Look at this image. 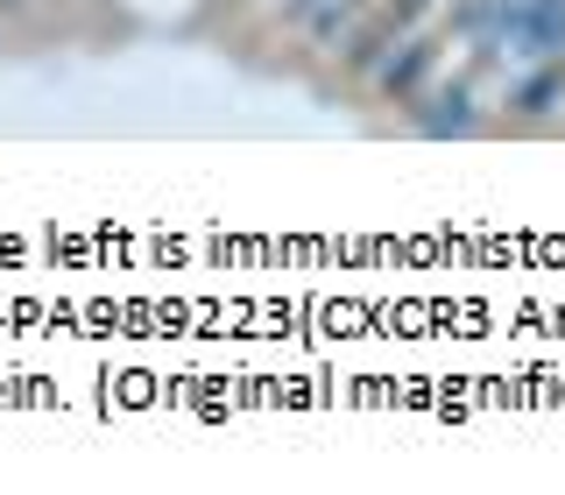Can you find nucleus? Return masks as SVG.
Returning a JSON list of instances; mask_svg holds the SVG:
<instances>
[{"mask_svg":"<svg viewBox=\"0 0 565 495\" xmlns=\"http://www.w3.org/2000/svg\"><path fill=\"white\" fill-rule=\"evenodd\" d=\"M431 64H438V43H431V35H403V43L388 50V64L367 85H375L382 99H417V85H424V71H431Z\"/></svg>","mask_w":565,"mask_h":495,"instance_id":"obj_3","label":"nucleus"},{"mask_svg":"<svg viewBox=\"0 0 565 495\" xmlns=\"http://www.w3.org/2000/svg\"><path fill=\"white\" fill-rule=\"evenodd\" d=\"M481 50L509 64H552L565 57V0H502L481 35Z\"/></svg>","mask_w":565,"mask_h":495,"instance_id":"obj_1","label":"nucleus"},{"mask_svg":"<svg viewBox=\"0 0 565 495\" xmlns=\"http://www.w3.org/2000/svg\"><path fill=\"white\" fill-rule=\"evenodd\" d=\"M558 99H565V57L530 64V78H516V93H509V106H516V114H552Z\"/></svg>","mask_w":565,"mask_h":495,"instance_id":"obj_5","label":"nucleus"},{"mask_svg":"<svg viewBox=\"0 0 565 495\" xmlns=\"http://www.w3.org/2000/svg\"><path fill=\"white\" fill-rule=\"evenodd\" d=\"M361 14H367V0H290V22L305 43L318 50H340L353 29H361Z\"/></svg>","mask_w":565,"mask_h":495,"instance_id":"obj_2","label":"nucleus"},{"mask_svg":"<svg viewBox=\"0 0 565 495\" xmlns=\"http://www.w3.org/2000/svg\"><path fill=\"white\" fill-rule=\"evenodd\" d=\"M417 128L431 135V141L473 135V93H467V85H438V93H424L417 99Z\"/></svg>","mask_w":565,"mask_h":495,"instance_id":"obj_4","label":"nucleus"}]
</instances>
